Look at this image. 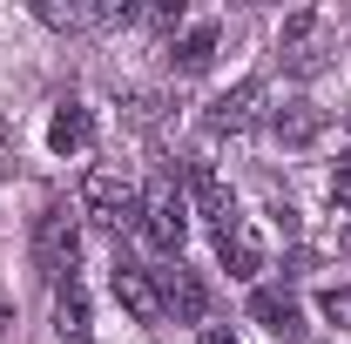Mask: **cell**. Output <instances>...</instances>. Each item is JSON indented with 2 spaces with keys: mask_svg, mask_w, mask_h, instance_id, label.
I'll use <instances>...</instances> for the list:
<instances>
[{
  "mask_svg": "<svg viewBox=\"0 0 351 344\" xmlns=\"http://www.w3.org/2000/svg\"><path fill=\"white\" fill-rule=\"evenodd\" d=\"M182 236H189V196L176 189V175H162V182L142 189V243L162 250V257H176Z\"/></svg>",
  "mask_w": 351,
  "mask_h": 344,
  "instance_id": "obj_1",
  "label": "cell"
},
{
  "mask_svg": "<svg viewBox=\"0 0 351 344\" xmlns=\"http://www.w3.org/2000/svg\"><path fill=\"white\" fill-rule=\"evenodd\" d=\"M75 250H82V230H75V216L61 210V203H47L34 216V263H41L47 277L61 284V277H75Z\"/></svg>",
  "mask_w": 351,
  "mask_h": 344,
  "instance_id": "obj_2",
  "label": "cell"
},
{
  "mask_svg": "<svg viewBox=\"0 0 351 344\" xmlns=\"http://www.w3.org/2000/svg\"><path fill=\"white\" fill-rule=\"evenodd\" d=\"M82 203L101 216L108 230H122L129 216H142V189H135L122 169H88V175H82Z\"/></svg>",
  "mask_w": 351,
  "mask_h": 344,
  "instance_id": "obj_3",
  "label": "cell"
},
{
  "mask_svg": "<svg viewBox=\"0 0 351 344\" xmlns=\"http://www.w3.org/2000/svg\"><path fill=\"white\" fill-rule=\"evenodd\" d=\"M277 61H284L291 75H324V14H317V7H304V14L284 21Z\"/></svg>",
  "mask_w": 351,
  "mask_h": 344,
  "instance_id": "obj_4",
  "label": "cell"
},
{
  "mask_svg": "<svg viewBox=\"0 0 351 344\" xmlns=\"http://www.w3.org/2000/svg\"><path fill=\"white\" fill-rule=\"evenodd\" d=\"M115 297H122V310H129L135 324H162L169 317V304H162V284H156V270H142L135 257H115Z\"/></svg>",
  "mask_w": 351,
  "mask_h": 344,
  "instance_id": "obj_5",
  "label": "cell"
},
{
  "mask_svg": "<svg viewBox=\"0 0 351 344\" xmlns=\"http://www.w3.org/2000/svg\"><path fill=\"white\" fill-rule=\"evenodd\" d=\"M257 115H263V82H237L230 95L210 101L203 129H210V135H243V129H257Z\"/></svg>",
  "mask_w": 351,
  "mask_h": 344,
  "instance_id": "obj_6",
  "label": "cell"
},
{
  "mask_svg": "<svg viewBox=\"0 0 351 344\" xmlns=\"http://www.w3.org/2000/svg\"><path fill=\"white\" fill-rule=\"evenodd\" d=\"M250 317H257L270 338L304 344V310H298V297H291V291H277V284H257V291H250Z\"/></svg>",
  "mask_w": 351,
  "mask_h": 344,
  "instance_id": "obj_7",
  "label": "cell"
},
{
  "mask_svg": "<svg viewBox=\"0 0 351 344\" xmlns=\"http://www.w3.org/2000/svg\"><path fill=\"white\" fill-rule=\"evenodd\" d=\"M182 182H189V203H196V216H203L210 230L237 223V196H230V182H223L210 162H189V169H182Z\"/></svg>",
  "mask_w": 351,
  "mask_h": 344,
  "instance_id": "obj_8",
  "label": "cell"
},
{
  "mask_svg": "<svg viewBox=\"0 0 351 344\" xmlns=\"http://www.w3.org/2000/svg\"><path fill=\"white\" fill-rule=\"evenodd\" d=\"M156 284H162V304H169L182 324H196V317L210 310V284H203L189 263H169V270H156Z\"/></svg>",
  "mask_w": 351,
  "mask_h": 344,
  "instance_id": "obj_9",
  "label": "cell"
},
{
  "mask_svg": "<svg viewBox=\"0 0 351 344\" xmlns=\"http://www.w3.org/2000/svg\"><path fill=\"white\" fill-rule=\"evenodd\" d=\"M217 257H223L230 277H257V270H263V243H257V230H250L243 216L217 230Z\"/></svg>",
  "mask_w": 351,
  "mask_h": 344,
  "instance_id": "obj_10",
  "label": "cell"
},
{
  "mask_svg": "<svg viewBox=\"0 0 351 344\" xmlns=\"http://www.w3.org/2000/svg\"><path fill=\"white\" fill-rule=\"evenodd\" d=\"M88 142H95V115H88L82 101H61L54 122H47V149L54 156H82Z\"/></svg>",
  "mask_w": 351,
  "mask_h": 344,
  "instance_id": "obj_11",
  "label": "cell"
},
{
  "mask_svg": "<svg viewBox=\"0 0 351 344\" xmlns=\"http://www.w3.org/2000/svg\"><path fill=\"white\" fill-rule=\"evenodd\" d=\"M54 331H61V344H88V291H82V277H61L54 284Z\"/></svg>",
  "mask_w": 351,
  "mask_h": 344,
  "instance_id": "obj_12",
  "label": "cell"
},
{
  "mask_svg": "<svg viewBox=\"0 0 351 344\" xmlns=\"http://www.w3.org/2000/svg\"><path fill=\"white\" fill-rule=\"evenodd\" d=\"M41 21L47 27H101V21H129V7H88V0H41Z\"/></svg>",
  "mask_w": 351,
  "mask_h": 344,
  "instance_id": "obj_13",
  "label": "cell"
},
{
  "mask_svg": "<svg viewBox=\"0 0 351 344\" xmlns=\"http://www.w3.org/2000/svg\"><path fill=\"white\" fill-rule=\"evenodd\" d=\"M210 61H217V27H210V21H203V27H189V34L169 47V68H176V75H203Z\"/></svg>",
  "mask_w": 351,
  "mask_h": 344,
  "instance_id": "obj_14",
  "label": "cell"
},
{
  "mask_svg": "<svg viewBox=\"0 0 351 344\" xmlns=\"http://www.w3.org/2000/svg\"><path fill=\"white\" fill-rule=\"evenodd\" d=\"M270 129H277V142L304 149V142H317V129H324V115H317L311 101H291V108H277V115H270Z\"/></svg>",
  "mask_w": 351,
  "mask_h": 344,
  "instance_id": "obj_15",
  "label": "cell"
},
{
  "mask_svg": "<svg viewBox=\"0 0 351 344\" xmlns=\"http://www.w3.org/2000/svg\"><path fill=\"white\" fill-rule=\"evenodd\" d=\"M317 310H324V324H338V331H351V284H338V291H324V297H317Z\"/></svg>",
  "mask_w": 351,
  "mask_h": 344,
  "instance_id": "obj_16",
  "label": "cell"
},
{
  "mask_svg": "<svg viewBox=\"0 0 351 344\" xmlns=\"http://www.w3.org/2000/svg\"><path fill=\"white\" fill-rule=\"evenodd\" d=\"M331 210H338V216H351V162L331 175Z\"/></svg>",
  "mask_w": 351,
  "mask_h": 344,
  "instance_id": "obj_17",
  "label": "cell"
},
{
  "mask_svg": "<svg viewBox=\"0 0 351 344\" xmlns=\"http://www.w3.org/2000/svg\"><path fill=\"white\" fill-rule=\"evenodd\" d=\"M142 21H149V27H176V21H182V0H162V7H142Z\"/></svg>",
  "mask_w": 351,
  "mask_h": 344,
  "instance_id": "obj_18",
  "label": "cell"
},
{
  "mask_svg": "<svg viewBox=\"0 0 351 344\" xmlns=\"http://www.w3.org/2000/svg\"><path fill=\"white\" fill-rule=\"evenodd\" d=\"M0 175H14V135H7V122H0Z\"/></svg>",
  "mask_w": 351,
  "mask_h": 344,
  "instance_id": "obj_19",
  "label": "cell"
},
{
  "mask_svg": "<svg viewBox=\"0 0 351 344\" xmlns=\"http://www.w3.org/2000/svg\"><path fill=\"white\" fill-rule=\"evenodd\" d=\"M203 344H237V338H230V331H203Z\"/></svg>",
  "mask_w": 351,
  "mask_h": 344,
  "instance_id": "obj_20",
  "label": "cell"
},
{
  "mask_svg": "<svg viewBox=\"0 0 351 344\" xmlns=\"http://www.w3.org/2000/svg\"><path fill=\"white\" fill-rule=\"evenodd\" d=\"M345 250H351V216H345Z\"/></svg>",
  "mask_w": 351,
  "mask_h": 344,
  "instance_id": "obj_21",
  "label": "cell"
}]
</instances>
